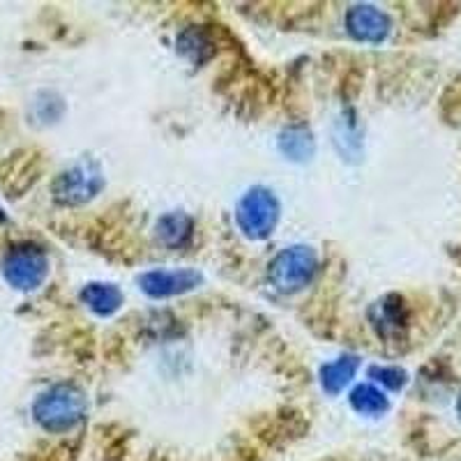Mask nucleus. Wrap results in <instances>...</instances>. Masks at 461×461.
Masks as SVG:
<instances>
[{
  "mask_svg": "<svg viewBox=\"0 0 461 461\" xmlns=\"http://www.w3.org/2000/svg\"><path fill=\"white\" fill-rule=\"evenodd\" d=\"M456 413H459V420H461V397H459V402H456Z\"/></svg>",
  "mask_w": 461,
  "mask_h": 461,
  "instance_id": "nucleus-16",
  "label": "nucleus"
},
{
  "mask_svg": "<svg viewBox=\"0 0 461 461\" xmlns=\"http://www.w3.org/2000/svg\"><path fill=\"white\" fill-rule=\"evenodd\" d=\"M104 187V176L95 162H79L63 171L53 183V196L63 205H81L95 199Z\"/></svg>",
  "mask_w": 461,
  "mask_h": 461,
  "instance_id": "nucleus-5",
  "label": "nucleus"
},
{
  "mask_svg": "<svg viewBox=\"0 0 461 461\" xmlns=\"http://www.w3.org/2000/svg\"><path fill=\"white\" fill-rule=\"evenodd\" d=\"M369 376L381 383V385H385L388 390H402L406 381H409V374L399 367H372L369 369Z\"/></svg>",
  "mask_w": 461,
  "mask_h": 461,
  "instance_id": "nucleus-15",
  "label": "nucleus"
},
{
  "mask_svg": "<svg viewBox=\"0 0 461 461\" xmlns=\"http://www.w3.org/2000/svg\"><path fill=\"white\" fill-rule=\"evenodd\" d=\"M3 220H5V215H3V210H0V221H3Z\"/></svg>",
  "mask_w": 461,
  "mask_h": 461,
  "instance_id": "nucleus-17",
  "label": "nucleus"
},
{
  "mask_svg": "<svg viewBox=\"0 0 461 461\" xmlns=\"http://www.w3.org/2000/svg\"><path fill=\"white\" fill-rule=\"evenodd\" d=\"M194 221L185 212H168L158 221V238L167 247H183L192 238Z\"/></svg>",
  "mask_w": 461,
  "mask_h": 461,
  "instance_id": "nucleus-12",
  "label": "nucleus"
},
{
  "mask_svg": "<svg viewBox=\"0 0 461 461\" xmlns=\"http://www.w3.org/2000/svg\"><path fill=\"white\" fill-rule=\"evenodd\" d=\"M176 44H178V51L183 53L185 58H189L194 65L205 63V60L215 53L208 32H205L203 28H196V26L185 28V31L178 35V42Z\"/></svg>",
  "mask_w": 461,
  "mask_h": 461,
  "instance_id": "nucleus-13",
  "label": "nucleus"
},
{
  "mask_svg": "<svg viewBox=\"0 0 461 461\" xmlns=\"http://www.w3.org/2000/svg\"><path fill=\"white\" fill-rule=\"evenodd\" d=\"M3 275L19 291H35L49 275L47 254L31 242L10 247V252L3 258Z\"/></svg>",
  "mask_w": 461,
  "mask_h": 461,
  "instance_id": "nucleus-4",
  "label": "nucleus"
},
{
  "mask_svg": "<svg viewBox=\"0 0 461 461\" xmlns=\"http://www.w3.org/2000/svg\"><path fill=\"white\" fill-rule=\"evenodd\" d=\"M86 413H88L86 394L72 383L53 385L47 393L40 394L35 406H32L37 425L47 431H53V434L74 429L79 422H84Z\"/></svg>",
  "mask_w": 461,
  "mask_h": 461,
  "instance_id": "nucleus-1",
  "label": "nucleus"
},
{
  "mask_svg": "<svg viewBox=\"0 0 461 461\" xmlns=\"http://www.w3.org/2000/svg\"><path fill=\"white\" fill-rule=\"evenodd\" d=\"M203 282L201 273L192 267H176V270H150L139 277V284L150 298H173L194 291Z\"/></svg>",
  "mask_w": 461,
  "mask_h": 461,
  "instance_id": "nucleus-6",
  "label": "nucleus"
},
{
  "mask_svg": "<svg viewBox=\"0 0 461 461\" xmlns=\"http://www.w3.org/2000/svg\"><path fill=\"white\" fill-rule=\"evenodd\" d=\"M369 321H372L378 337H383V339H397L409 328V310H406V303H403L402 295H385V298L372 304Z\"/></svg>",
  "mask_w": 461,
  "mask_h": 461,
  "instance_id": "nucleus-8",
  "label": "nucleus"
},
{
  "mask_svg": "<svg viewBox=\"0 0 461 461\" xmlns=\"http://www.w3.org/2000/svg\"><path fill=\"white\" fill-rule=\"evenodd\" d=\"M346 28L357 42L378 44L390 35V16L374 5H353L346 14Z\"/></svg>",
  "mask_w": 461,
  "mask_h": 461,
  "instance_id": "nucleus-7",
  "label": "nucleus"
},
{
  "mask_svg": "<svg viewBox=\"0 0 461 461\" xmlns=\"http://www.w3.org/2000/svg\"><path fill=\"white\" fill-rule=\"evenodd\" d=\"M314 137L304 125L288 127L279 137V150L286 155V159H294V162H307L314 155Z\"/></svg>",
  "mask_w": 461,
  "mask_h": 461,
  "instance_id": "nucleus-11",
  "label": "nucleus"
},
{
  "mask_svg": "<svg viewBox=\"0 0 461 461\" xmlns=\"http://www.w3.org/2000/svg\"><path fill=\"white\" fill-rule=\"evenodd\" d=\"M81 300L97 316H111L121 310V304L125 298H122V291L115 284L93 282L81 291Z\"/></svg>",
  "mask_w": 461,
  "mask_h": 461,
  "instance_id": "nucleus-9",
  "label": "nucleus"
},
{
  "mask_svg": "<svg viewBox=\"0 0 461 461\" xmlns=\"http://www.w3.org/2000/svg\"><path fill=\"white\" fill-rule=\"evenodd\" d=\"M357 367H360V360L356 356L337 357L335 362H328L321 367V385L328 394H339L353 381Z\"/></svg>",
  "mask_w": 461,
  "mask_h": 461,
  "instance_id": "nucleus-10",
  "label": "nucleus"
},
{
  "mask_svg": "<svg viewBox=\"0 0 461 461\" xmlns=\"http://www.w3.org/2000/svg\"><path fill=\"white\" fill-rule=\"evenodd\" d=\"M236 221L240 230L252 240H263L275 230L279 221V201L266 187L249 189L236 208Z\"/></svg>",
  "mask_w": 461,
  "mask_h": 461,
  "instance_id": "nucleus-3",
  "label": "nucleus"
},
{
  "mask_svg": "<svg viewBox=\"0 0 461 461\" xmlns=\"http://www.w3.org/2000/svg\"><path fill=\"white\" fill-rule=\"evenodd\" d=\"M351 406L360 415L378 418V415H383L390 409V402L381 390L369 385V383H365V385H357V388L351 393Z\"/></svg>",
  "mask_w": 461,
  "mask_h": 461,
  "instance_id": "nucleus-14",
  "label": "nucleus"
},
{
  "mask_svg": "<svg viewBox=\"0 0 461 461\" xmlns=\"http://www.w3.org/2000/svg\"><path fill=\"white\" fill-rule=\"evenodd\" d=\"M316 252L307 245L286 247L267 267V279L279 294H295L316 275Z\"/></svg>",
  "mask_w": 461,
  "mask_h": 461,
  "instance_id": "nucleus-2",
  "label": "nucleus"
}]
</instances>
